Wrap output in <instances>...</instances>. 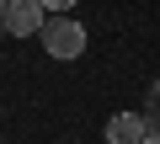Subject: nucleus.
<instances>
[{"label":"nucleus","mask_w":160,"mask_h":144,"mask_svg":"<svg viewBox=\"0 0 160 144\" xmlns=\"http://www.w3.org/2000/svg\"><path fill=\"white\" fill-rule=\"evenodd\" d=\"M38 37H43V48L53 59H80V53H86V27L69 22V16H48Z\"/></svg>","instance_id":"obj_1"},{"label":"nucleus","mask_w":160,"mask_h":144,"mask_svg":"<svg viewBox=\"0 0 160 144\" xmlns=\"http://www.w3.org/2000/svg\"><path fill=\"white\" fill-rule=\"evenodd\" d=\"M43 22H48V6H43V0H11V6H6V32H16V37L43 32Z\"/></svg>","instance_id":"obj_2"},{"label":"nucleus","mask_w":160,"mask_h":144,"mask_svg":"<svg viewBox=\"0 0 160 144\" xmlns=\"http://www.w3.org/2000/svg\"><path fill=\"white\" fill-rule=\"evenodd\" d=\"M144 133H149V123L139 112H118L107 123V144H144Z\"/></svg>","instance_id":"obj_3"},{"label":"nucleus","mask_w":160,"mask_h":144,"mask_svg":"<svg viewBox=\"0 0 160 144\" xmlns=\"http://www.w3.org/2000/svg\"><path fill=\"white\" fill-rule=\"evenodd\" d=\"M43 6H48V16H64V11L75 6V0H43Z\"/></svg>","instance_id":"obj_4"},{"label":"nucleus","mask_w":160,"mask_h":144,"mask_svg":"<svg viewBox=\"0 0 160 144\" xmlns=\"http://www.w3.org/2000/svg\"><path fill=\"white\" fill-rule=\"evenodd\" d=\"M6 6H11V0H0V37H6Z\"/></svg>","instance_id":"obj_5"},{"label":"nucleus","mask_w":160,"mask_h":144,"mask_svg":"<svg viewBox=\"0 0 160 144\" xmlns=\"http://www.w3.org/2000/svg\"><path fill=\"white\" fill-rule=\"evenodd\" d=\"M144 144H160V133H144Z\"/></svg>","instance_id":"obj_6"}]
</instances>
